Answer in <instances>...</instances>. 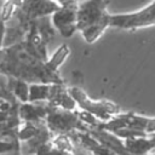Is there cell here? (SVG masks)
Masks as SVG:
<instances>
[{"instance_id": "cell-1", "label": "cell", "mask_w": 155, "mask_h": 155, "mask_svg": "<svg viewBox=\"0 0 155 155\" xmlns=\"http://www.w3.org/2000/svg\"><path fill=\"white\" fill-rule=\"evenodd\" d=\"M0 73L6 76L21 79L29 84L64 85L61 75L50 70L46 62L29 53L23 42L4 48Z\"/></svg>"}, {"instance_id": "cell-2", "label": "cell", "mask_w": 155, "mask_h": 155, "mask_svg": "<svg viewBox=\"0 0 155 155\" xmlns=\"http://www.w3.org/2000/svg\"><path fill=\"white\" fill-rule=\"evenodd\" d=\"M108 0H87L79 5L78 31L87 44L96 42L110 27Z\"/></svg>"}, {"instance_id": "cell-3", "label": "cell", "mask_w": 155, "mask_h": 155, "mask_svg": "<svg viewBox=\"0 0 155 155\" xmlns=\"http://www.w3.org/2000/svg\"><path fill=\"white\" fill-rule=\"evenodd\" d=\"M69 92L71 97L75 99L78 108L80 110H85L92 114L102 122L108 121L113 116L122 113L120 105H117L116 103L108 99H92L80 87H69Z\"/></svg>"}, {"instance_id": "cell-4", "label": "cell", "mask_w": 155, "mask_h": 155, "mask_svg": "<svg viewBox=\"0 0 155 155\" xmlns=\"http://www.w3.org/2000/svg\"><path fill=\"white\" fill-rule=\"evenodd\" d=\"M46 125L53 134H69L74 131H90L81 121L78 110H65L48 104Z\"/></svg>"}, {"instance_id": "cell-5", "label": "cell", "mask_w": 155, "mask_h": 155, "mask_svg": "<svg viewBox=\"0 0 155 155\" xmlns=\"http://www.w3.org/2000/svg\"><path fill=\"white\" fill-rule=\"evenodd\" d=\"M155 25V0L139 11L110 15V27L124 30H136Z\"/></svg>"}, {"instance_id": "cell-6", "label": "cell", "mask_w": 155, "mask_h": 155, "mask_svg": "<svg viewBox=\"0 0 155 155\" xmlns=\"http://www.w3.org/2000/svg\"><path fill=\"white\" fill-rule=\"evenodd\" d=\"M61 5L56 0H24L23 6L17 10L15 17L18 19V24L28 29L29 24L39 18L48 17L59 10Z\"/></svg>"}, {"instance_id": "cell-7", "label": "cell", "mask_w": 155, "mask_h": 155, "mask_svg": "<svg viewBox=\"0 0 155 155\" xmlns=\"http://www.w3.org/2000/svg\"><path fill=\"white\" fill-rule=\"evenodd\" d=\"M78 0H73L61 5L59 10H57L51 16V21L54 29L63 38H71L78 31Z\"/></svg>"}, {"instance_id": "cell-8", "label": "cell", "mask_w": 155, "mask_h": 155, "mask_svg": "<svg viewBox=\"0 0 155 155\" xmlns=\"http://www.w3.org/2000/svg\"><path fill=\"white\" fill-rule=\"evenodd\" d=\"M48 114V103H21L19 116L22 121L44 124Z\"/></svg>"}, {"instance_id": "cell-9", "label": "cell", "mask_w": 155, "mask_h": 155, "mask_svg": "<svg viewBox=\"0 0 155 155\" xmlns=\"http://www.w3.org/2000/svg\"><path fill=\"white\" fill-rule=\"evenodd\" d=\"M124 143L130 155H149L154 151V145L149 136L127 138L124 139Z\"/></svg>"}, {"instance_id": "cell-10", "label": "cell", "mask_w": 155, "mask_h": 155, "mask_svg": "<svg viewBox=\"0 0 155 155\" xmlns=\"http://www.w3.org/2000/svg\"><path fill=\"white\" fill-rule=\"evenodd\" d=\"M56 84H30L29 102L30 103H48L52 98Z\"/></svg>"}, {"instance_id": "cell-11", "label": "cell", "mask_w": 155, "mask_h": 155, "mask_svg": "<svg viewBox=\"0 0 155 155\" xmlns=\"http://www.w3.org/2000/svg\"><path fill=\"white\" fill-rule=\"evenodd\" d=\"M7 86L11 93L19 103L29 102V86H30L29 82L12 76H7Z\"/></svg>"}, {"instance_id": "cell-12", "label": "cell", "mask_w": 155, "mask_h": 155, "mask_svg": "<svg viewBox=\"0 0 155 155\" xmlns=\"http://www.w3.org/2000/svg\"><path fill=\"white\" fill-rule=\"evenodd\" d=\"M70 54V47L68 44H62L59 45L54 52L51 54V57L46 61V65L50 70L58 73V69L64 64V62L67 61V58Z\"/></svg>"}, {"instance_id": "cell-13", "label": "cell", "mask_w": 155, "mask_h": 155, "mask_svg": "<svg viewBox=\"0 0 155 155\" xmlns=\"http://www.w3.org/2000/svg\"><path fill=\"white\" fill-rule=\"evenodd\" d=\"M44 125H46V122H44V124H35V122L23 121L22 126L18 130V139H19V142L24 143V142L31 139L33 137H35Z\"/></svg>"}, {"instance_id": "cell-14", "label": "cell", "mask_w": 155, "mask_h": 155, "mask_svg": "<svg viewBox=\"0 0 155 155\" xmlns=\"http://www.w3.org/2000/svg\"><path fill=\"white\" fill-rule=\"evenodd\" d=\"M35 22V25L38 28V31L40 33V35L42 36V39L48 44L53 38H54V27L52 24V21L48 19V17H42V18H39Z\"/></svg>"}, {"instance_id": "cell-15", "label": "cell", "mask_w": 155, "mask_h": 155, "mask_svg": "<svg viewBox=\"0 0 155 155\" xmlns=\"http://www.w3.org/2000/svg\"><path fill=\"white\" fill-rule=\"evenodd\" d=\"M23 4H24V0H5L0 11V21L5 23L10 21L15 16L17 10H19L23 6Z\"/></svg>"}, {"instance_id": "cell-16", "label": "cell", "mask_w": 155, "mask_h": 155, "mask_svg": "<svg viewBox=\"0 0 155 155\" xmlns=\"http://www.w3.org/2000/svg\"><path fill=\"white\" fill-rule=\"evenodd\" d=\"M22 143L19 139H0V155H21Z\"/></svg>"}, {"instance_id": "cell-17", "label": "cell", "mask_w": 155, "mask_h": 155, "mask_svg": "<svg viewBox=\"0 0 155 155\" xmlns=\"http://www.w3.org/2000/svg\"><path fill=\"white\" fill-rule=\"evenodd\" d=\"M35 155H75V154H71V153H68V151H64V150L58 149L52 143V140H51V142H47L44 145H41L36 150Z\"/></svg>"}, {"instance_id": "cell-18", "label": "cell", "mask_w": 155, "mask_h": 155, "mask_svg": "<svg viewBox=\"0 0 155 155\" xmlns=\"http://www.w3.org/2000/svg\"><path fill=\"white\" fill-rule=\"evenodd\" d=\"M145 132H147L148 136L155 133V117H149V121H148V126H147Z\"/></svg>"}, {"instance_id": "cell-19", "label": "cell", "mask_w": 155, "mask_h": 155, "mask_svg": "<svg viewBox=\"0 0 155 155\" xmlns=\"http://www.w3.org/2000/svg\"><path fill=\"white\" fill-rule=\"evenodd\" d=\"M149 137H150V140H151V143H153V145H154V151H155V133L149 134Z\"/></svg>"}, {"instance_id": "cell-20", "label": "cell", "mask_w": 155, "mask_h": 155, "mask_svg": "<svg viewBox=\"0 0 155 155\" xmlns=\"http://www.w3.org/2000/svg\"><path fill=\"white\" fill-rule=\"evenodd\" d=\"M59 5H63V4H65V2H69V1H73V0H56Z\"/></svg>"}, {"instance_id": "cell-21", "label": "cell", "mask_w": 155, "mask_h": 155, "mask_svg": "<svg viewBox=\"0 0 155 155\" xmlns=\"http://www.w3.org/2000/svg\"><path fill=\"white\" fill-rule=\"evenodd\" d=\"M149 155H155V151H153V153H150Z\"/></svg>"}, {"instance_id": "cell-22", "label": "cell", "mask_w": 155, "mask_h": 155, "mask_svg": "<svg viewBox=\"0 0 155 155\" xmlns=\"http://www.w3.org/2000/svg\"><path fill=\"white\" fill-rule=\"evenodd\" d=\"M21 155H22V154H21Z\"/></svg>"}]
</instances>
